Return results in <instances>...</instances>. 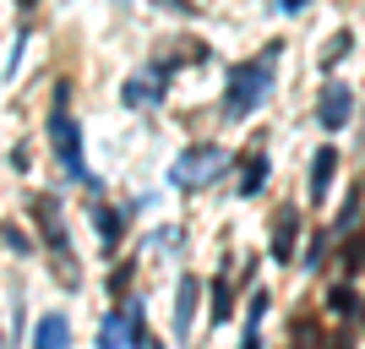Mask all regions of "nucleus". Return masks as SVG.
I'll list each match as a JSON object with an SVG mask.
<instances>
[{
  "label": "nucleus",
  "instance_id": "9d476101",
  "mask_svg": "<svg viewBox=\"0 0 365 349\" xmlns=\"http://www.w3.org/2000/svg\"><path fill=\"white\" fill-rule=\"evenodd\" d=\"M245 305H251V311H245V338H240V349H262V317H267V305H273V300H267V289H257Z\"/></svg>",
  "mask_w": 365,
  "mask_h": 349
},
{
  "label": "nucleus",
  "instance_id": "4468645a",
  "mask_svg": "<svg viewBox=\"0 0 365 349\" xmlns=\"http://www.w3.org/2000/svg\"><path fill=\"white\" fill-rule=\"evenodd\" d=\"M235 289H229V278H213V305H207V311H213V322H229V311H235Z\"/></svg>",
  "mask_w": 365,
  "mask_h": 349
},
{
  "label": "nucleus",
  "instance_id": "9b49d317",
  "mask_svg": "<svg viewBox=\"0 0 365 349\" xmlns=\"http://www.w3.org/2000/svg\"><path fill=\"white\" fill-rule=\"evenodd\" d=\"M120 98L131 109H148V104H158V98H164V88H158V82H148V76H137V82H125L120 88Z\"/></svg>",
  "mask_w": 365,
  "mask_h": 349
},
{
  "label": "nucleus",
  "instance_id": "7ed1b4c3",
  "mask_svg": "<svg viewBox=\"0 0 365 349\" xmlns=\"http://www.w3.org/2000/svg\"><path fill=\"white\" fill-rule=\"evenodd\" d=\"M218 169H229V153L218 142H197V148H185L169 169V186H180V191H202V186L213 181Z\"/></svg>",
  "mask_w": 365,
  "mask_h": 349
},
{
  "label": "nucleus",
  "instance_id": "1a4fd4ad",
  "mask_svg": "<svg viewBox=\"0 0 365 349\" xmlns=\"http://www.w3.org/2000/svg\"><path fill=\"white\" fill-rule=\"evenodd\" d=\"M197 295H202V284L185 273L180 278V295H175V333H180V338L191 333V322H197Z\"/></svg>",
  "mask_w": 365,
  "mask_h": 349
},
{
  "label": "nucleus",
  "instance_id": "a211bd4d",
  "mask_svg": "<svg viewBox=\"0 0 365 349\" xmlns=\"http://www.w3.org/2000/svg\"><path fill=\"white\" fill-rule=\"evenodd\" d=\"M6 246H11V251H28V235H22V229H11V224H6Z\"/></svg>",
  "mask_w": 365,
  "mask_h": 349
},
{
  "label": "nucleus",
  "instance_id": "0eeeda50",
  "mask_svg": "<svg viewBox=\"0 0 365 349\" xmlns=\"http://www.w3.org/2000/svg\"><path fill=\"white\" fill-rule=\"evenodd\" d=\"M33 349H71V322H66L61 311L38 317V328H33Z\"/></svg>",
  "mask_w": 365,
  "mask_h": 349
},
{
  "label": "nucleus",
  "instance_id": "6e6552de",
  "mask_svg": "<svg viewBox=\"0 0 365 349\" xmlns=\"http://www.w3.org/2000/svg\"><path fill=\"white\" fill-rule=\"evenodd\" d=\"M294 235H300V213L284 208L273 218V262H294Z\"/></svg>",
  "mask_w": 365,
  "mask_h": 349
},
{
  "label": "nucleus",
  "instance_id": "f257e3e1",
  "mask_svg": "<svg viewBox=\"0 0 365 349\" xmlns=\"http://www.w3.org/2000/svg\"><path fill=\"white\" fill-rule=\"evenodd\" d=\"M49 148L61 153V164H66V181L76 186H88V191H98V175L88 169V158H82V131H76L71 121V88H55V104H49Z\"/></svg>",
  "mask_w": 365,
  "mask_h": 349
},
{
  "label": "nucleus",
  "instance_id": "aec40b11",
  "mask_svg": "<svg viewBox=\"0 0 365 349\" xmlns=\"http://www.w3.org/2000/svg\"><path fill=\"white\" fill-rule=\"evenodd\" d=\"M16 11H22V22H33V11H38V0H16Z\"/></svg>",
  "mask_w": 365,
  "mask_h": 349
},
{
  "label": "nucleus",
  "instance_id": "f3484780",
  "mask_svg": "<svg viewBox=\"0 0 365 349\" xmlns=\"http://www.w3.org/2000/svg\"><path fill=\"white\" fill-rule=\"evenodd\" d=\"M158 6H164V11H180V16H197V6H191V0H158Z\"/></svg>",
  "mask_w": 365,
  "mask_h": 349
},
{
  "label": "nucleus",
  "instance_id": "20e7f679",
  "mask_svg": "<svg viewBox=\"0 0 365 349\" xmlns=\"http://www.w3.org/2000/svg\"><path fill=\"white\" fill-rule=\"evenodd\" d=\"M33 218H38V229H44L49 251L61 257V278H71V241H66V224H61V202L38 197V202H33Z\"/></svg>",
  "mask_w": 365,
  "mask_h": 349
},
{
  "label": "nucleus",
  "instance_id": "6ab92c4d",
  "mask_svg": "<svg viewBox=\"0 0 365 349\" xmlns=\"http://www.w3.org/2000/svg\"><path fill=\"white\" fill-rule=\"evenodd\" d=\"M305 6H311V0H278V11H284V16H300Z\"/></svg>",
  "mask_w": 365,
  "mask_h": 349
},
{
  "label": "nucleus",
  "instance_id": "2eb2a0df",
  "mask_svg": "<svg viewBox=\"0 0 365 349\" xmlns=\"http://www.w3.org/2000/svg\"><path fill=\"white\" fill-rule=\"evenodd\" d=\"M349 49H354L349 33H333V39H327V49H322V66H338V55H349Z\"/></svg>",
  "mask_w": 365,
  "mask_h": 349
},
{
  "label": "nucleus",
  "instance_id": "dca6fc26",
  "mask_svg": "<svg viewBox=\"0 0 365 349\" xmlns=\"http://www.w3.org/2000/svg\"><path fill=\"white\" fill-rule=\"evenodd\" d=\"M98 235H104V246H115V235H120V218H115V213H98Z\"/></svg>",
  "mask_w": 365,
  "mask_h": 349
},
{
  "label": "nucleus",
  "instance_id": "f8f14e48",
  "mask_svg": "<svg viewBox=\"0 0 365 349\" xmlns=\"http://www.w3.org/2000/svg\"><path fill=\"white\" fill-rule=\"evenodd\" d=\"M262 186H267V158H245V175H240V197H257Z\"/></svg>",
  "mask_w": 365,
  "mask_h": 349
},
{
  "label": "nucleus",
  "instance_id": "f03ea898",
  "mask_svg": "<svg viewBox=\"0 0 365 349\" xmlns=\"http://www.w3.org/2000/svg\"><path fill=\"white\" fill-rule=\"evenodd\" d=\"M273 61H278V44L262 49V61L229 66V88H224V115L229 121H245V115L273 93Z\"/></svg>",
  "mask_w": 365,
  "mask_h": 349
},
{
  "label": "nucleus",
  "instance_id": "39448f33",
  "mask_svg": "<svg viewBox=\"0 0 365 349\" xmlns=\"http://www.w3.org/2000/svg\"><path fill=\"white\" fill-rule=\"evenodd\" d=\"M349 115H354V93L344 88V82H327V88H322V98H317L322 131H344V126H349Z\"/></svg>",
  "mask_w": 365,
  "mask_h": 349
},
{
  "label": "nucleus",
  "instance_id": "423d86ee",
  "mask_svg": "<svg viewBox=\"0 0 365 349\" xmlns=\"http://www.w3.org/2000/svg\"><path fill=\"white\" fill-rule=\"evenodd\" d=\"M333 175H338V148H317V158H311V202H327Z\"/></svg>",
  "mask_w": 365,
  "mask_h": 349
},
{
  "label": "nucleus",
  "instance_id": "ddd939ff",
  "mask_svg": "<svg viewBox=\"0 0 365 349\" xmlns=\"http://www.w3.org/2000/svg\"><path fill=\"white\" fill-rule=\"evenodd\" d=\"M354 305H360V300H354L349 284H333V289H327V311H333V317H354Z\"/></svg>",
  "mask_w": 365,
  "mask_h": 349
}]
</instances>
